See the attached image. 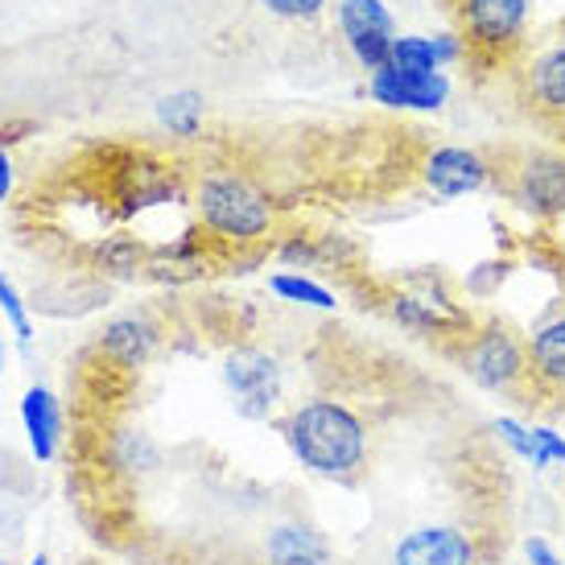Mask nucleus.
Wrapping results in <instances>:
<instances>
[{
  "label": "nucleus",
  "mask_w": 565,
  "mask_h": 565,
  "mask_svg": "<svg viewBox=\"0 0 565 565\" xmlns=\"http://www.w3.org/2000/svg\"><path fill=\"white\" fill-rule=\"evenodd\" d=\"M281 434L301 467L347 479L367 458V425L339 401H310L281 417Z\"/></svg>",
  "instance_id": "nucleus-1"
},
{
  "label": "nucleus",
  "mask_w": 565,
  "mask_h": 565,
  "mask_svg": "<svg viewBox=\"0 0 565 565\" xmlns=\"http://www.w3.org/2000/svg\"><path fill=\"white\" fill-rule=\"evenodd\" d=\"M194 211L206 236L236 244V248L268 236V227L277 220L268 190L256 186L239 170H206L194 186Z\"/></svg>",
  "instance_id": "nucleus-2"
},
{
  "label": "nucleus",
  "mask_w": 565,
  "mask_h": 565,
  "mask_svg": "<svg viewBox=\"0 0 565 565\" xmlns=\"http://www.w3.org/2000/svg\"><path fill=\"white\" fill-rule=\"evenodd\" d=\"M455 4L467 58H487V63L520 46L533 13V0H455Z\"/></svg>",
  "instance_id": "nucleus-3"
},
{
  "label": "nucleus",
  "mask_w": 565,
  "mask_h": 565,
  "mask_svg": "<svg viewBox=\"0 0 565 565\" xmlns=\"http://www.w3.org/2000/svg\"><path fill=\"white\" fill-rule=\"evenodd\" d=\"M462 363L483 388H516L520 380H529V347L500 322L471 330L462 343Z\"/></svg>",
  "instance_id": "nucleus-4"
},
{
  "label": "nucleus",
  "mask_w": 565,
  "mask_h": 565,
  "mask_svg": "<svg viewBox=\"0 0 565 565\" xmlns=\"http://www.w3.org/2000/svg\"><path fill=\"white\" fill-rule=\"evenodd\" d=\"M334 17H339V30H343L355 63L376 75L380 66L388 63L396 42V21L388 13V4L384 0H339Z\"/></svg>",
  "instance_id": "nucleus-5"
},
{
  "label": "nucleus",
  "mask_w": 565,
  "mask_h": 565,
  "mask_svg": "<svg viewBox=\"0 0 565 565\" xmlns=\"http://www.w3.org/2000/svg\"><path fill=\"white\" fill-rule=\"evenodd\" d=\"M223 380L236 396V408L252 422L268 417V408L277 405L281 396V367L273 355L256 351V347H239L227 355V367H223Z\"/></svg>",
  "instance_id": "nucleus-6"
},
{
  "label": "nucleus",
  "mask_w": 565,
  "mask_h": 565,
  "mask_svg": "<svg viewBox=\"0 0 565 565\" xmlns=\"http://www.w3.org/2000/svg\"><path fill=\"white\" fill-rule=\"evenodd\" d=\"M512 194L516 203L536 215L550 220L565 211V153H533L512 178Z\"/></svg>",
  "instance_id": "nucleus-7"
},
{
  "label": "nucleus",
  "mask_w": 565,
  "mask_h": 565,
  "mask_svg": "<svg viewBox=\"0 0 565 565\" xmlns=\"http://www.w3.org/2000/svg\"><path fill=\"white\" fill-rule=\"evenodd\" d=\"M422 178L429 194L438 199H462V194H479L491 178V166H487L475 149H462V145H441L434 149L422 166Z\"/></svg>",
  "instance_id": "nucleus-8"
},
{
  "label": "nucleus",
  "mask_w": 565,
  "mask_h": 565,
  "mask_svg": "<svg viewBox=\"0 0 565 565\" xmlns=\"http://www.w3.org/2000/svg\"><path fill=\"white\" fill-rule=\"evenodd\" d=\"M367 92L376 104L388 108H417L434 111L450 99V79L434 71V75H417V71H396V66H380L376 75L367 79Z\"/></svg>",
  "instance_id": "nucleus-9"
},
{
  "label": "nucleus",
  "mask_w": 565,
  "mask_h": 565,
  "mask_svg": "<svg viewBox=\"0 0 565 565\" xmlns=\"http://www.w3.org/2000/svg\"><path fill=\"white\" fill-rule=\"evenodd\" d=\"M396 565H475V541L458 533L450 524H434V529H417L408 533L393 550Z\"/></svg>",
  "instance_id": "nucleus-10"
},
{
  "label": "nucleus",
  "mask_w": 565,
  "mask_h": 565,
  "mask_svg": "<svg viewBox=\"0 0 565 565\" xmlns=\"http://www.w3.org/2000/svg\"><path fill=\"white\" fill-rule=\"evenodd\" d=\"M524 87H529V99L541 116L565 120V38L536 50L529 71H524Z\"/></svg>",
  "instance_id": "nucleus-11"
},
{
  "label": "nucleus",
  "mask_w": 565,
  "mask_h": 565,
  "mask_svg": "<svg viewBox=\"0 0 565 565\" xmlns=\"http://www.w3.org/2000/svg\"><path fill=\"white\" fill-rule=\"evenodd\" d=\"M158 339H161V330L153 327L149 318L128 315V318H116V322H108L95 347H99L111 363H120V367H128V372H137V367H145V360L153 355Z\"/></svg>",
  "instance_id": "nucleus-12"
},
{
  "label": "nucleus",
  "mask_w": 565,
  "mask_h": 565,
  "mask_svg": "<svg viewBox=\"0 0 565 565\" xmlns=\"http://www.w3.org/2000/svg\"><path fill=\"white\" fill-rule=\"evenodd\" d=\"M529 380L550 393L565 388V315L550 318L529 339Z\"/></svg>",
  "instance_id": "nucleus-13"
},
{
  "label": "nucleus",
  "mask_w": 565,
  "mask_h": 565,
  "mask_svg": "<svg viewBox=\"0 0 565 565\" xmlns=\"http://www.w3.org/2000/svg\"><path fill=\"white\" fill-rule=\"evenodd\" d=\"M21 422H25V434H30L33 458L38 462H50L58 455V434H63V413H58V401L50 388H30L25 401H21Z\"/></svg>",
  "instance_id": "nucleus-14"
},
{
  "label": "nucleus",
  "mask_w": 565,
  "mask_h": 565,
  "mask_svg": "<svg viewBox=\"0 0 565 565\" xmlns=\"http://www.w3.org/2000/svg\"><path fill=\"white\" fill-rule=\"evenodd\" d=\"M268 562L273 565H330L327 541L310 529H281L268 541Z\"/></svg>",
  "instance_id": "nucleus-15"
},
{
  "label": "nucleus",
  "mask_w": 565,
  "mask_h": 565,
  "mask_svg": "<svg viewBox=\"0 0 565 565\" xmlns=\"http://www.w3.org/2000/svg\"><path fill=\"white\" fill-rule=\"evenodd\" d=\"M149 256H153V248H145L137 236H104L92 252L95 265L104 273H120V277L149 268Z\"/></svg>",
  "instance_id": "nucleus-16"
},
{
  "label": "nucleus",
  "mask_w": 565,
  "mask_h": 565,
  "mask_svg": "<svg viewBox=\"0 0 565 565\" xmlns=\"http://www.w3.org/2000/svg\"><path fill=\"white\" fill-rule=\"evenodd\" d=\"M158 120L170 128L173 137H199L203 128V95L199 92H173L158 104Z\"/></svg>",
  "instance_id": "nucleus-17"
},
{
  "label": "nucleus",
  "mask_w": 565,
  "mask_h": 565,
  "mask_svg": "<svg viewBox=\"0 0 565 565\" xmlns=\"http://www.w3.org/2000/svg\"><path fill=\"white\" fill-rule=\"evenodd\" d=\"M273 294H281L285 301H301V306H318V310H334V294H327L322 285L306 281V277H289V273H281V277H273Z\"/></svg>",
  "instance_id": "nucleus-18"
},
{
  "label": "nucleus",
  "mask_w": 565,
  "mask_h": 565,
  "mask_svg": "<svg viewBox=\"0 0 565 565\" xmlns=\"http://www.w3.org/2000/svg\"><path fill=\"white\" fill-rule=\"evenodd\" d=\"M0 310H4V318H9V327H13L17 339H21V343H30L33 327H30V315H25V301H21V294L9 285L4 273H0Z\"/></svg>",
  "instance_id": "nucleus-19"
},
{
  "label": "nucleus",
  "mask_w": 565,
  "mask_h": 565,
  "mask_svg": "<svg viewBox=\"0 0 565 565\" xmlns=\"http://www.w3.org/2000/svg\"><path fill=\"white\" fill-rule=\"evenodd\" d=\"M273 17H285V21H315L322 9H327V0H260Z\"/></svg>",
  "instance_id": "nucleus-20"
},
{
  "label": "nucleus",
  "mask_w": 565,
  "mask_h": 565,
  "mask_svg": "<svg viewBox=\"0 0 565 565\" xmlns=\"http://www.w3.org/2000/svg\"><path fill=\"white\" fill-rule=\"evenodd\" d=\"M9 194H13V161L0 145V203H9Z\"/></svg>",
  "instance_id": "nucleus-21"
},
{
  "label": "nucleus",
  "mask_w": 565,
  "mask_h": 565,
  "mask_svg": "<svg viewBox=\"0 0 565 565\" xmlns=\"http://www.w3.org/2000/svg\"><path fill=\"white\" fill-rule=\"evenodd\" d=\"M529 557H533L536 565H557V557H553L550 545H545L541 536H536V541H529Z\"/></svg>",
  "instance_id": "nucleus-22"
},
{
  "label": "nucleus",
  "mask_w": 565,
  "mask_h": 565,
  "mask_svg": "<svg viewBox=\"0 0 565 565\" xmlns=\"http://www.w3.org/2000/svg\"><path fill=\"white\" fill-rule=\"evenodd\" d=\"M30 565H46V557H42V553H38V557H33V562Z\"/></svg>",
  "instance_id": "nucleus-23"
},
{
  "label": "nucleus",
  "mask_w": 565,
  "mask_h": 565,
  "mask_svg": "<svg viewBox=\"0 0 565 565\" xmlns=\"http://www.w3.org/2000/svg\"><path fill=\"white\" fill-rule=\"evenodd\" d=\"M0 363H4V347H0Z\"/></svg>",
  "instance_id": "nucleus-24"
}]
</instances>
